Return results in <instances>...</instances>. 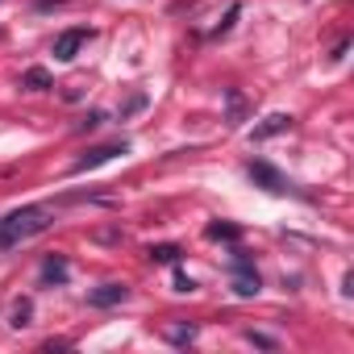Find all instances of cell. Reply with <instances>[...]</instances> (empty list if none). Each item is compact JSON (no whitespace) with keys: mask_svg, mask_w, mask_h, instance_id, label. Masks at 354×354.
I'll list each match as a JSON object with an SVG mask.
<instances>
[{"mask_svg":"<svg viewBox=\"0 0 354 354\" xmlns=\"http://www.w3.org/2000/svg\"><path fill=\"white\" fill-rule=\"evenodd\" d=\"M205 234H209L213 242H238V238H242V230H238V225H230V221H213Z\"/></svg>","mask_w":354,"mask_h":354,"instance_id":"7c38bea8","label":"cell"},{"mask_svg":"<svg viewBox=\"0 0 354 354\" xmlns=\"http://www.w3.org/2000/svg\"><path fill=\"white\" fill-rule=\"evenodd\" d=\"M117 154H125V142H104V146H92L84 158H75V162H71V175L96 171V167H104V162H109V158H117Z\"/></svg>","mask_w":354,"mask_h":354,"instance_id":"7a4b0ae2","label":"cell"},{"mask_svg":"<svg viewBox=\"0 0 354 354\" xmlns=\"http://www.w3.org/2000/svg\"><path fill=\"white\" fill-rule=\"evenodd\" d=\"M292 121H296V117H288V113H271V117H263V125L250 129V138H254V142H267V138H275V133H288Z\"/></svg>","mask_w":354,"mask_h":354,"instance_id":"52a82bcc","label":"cell"},{"mask_svg":"<svg viewBox=\"0 0 354 354\" xmlns=\"http://www.w3.org/2000/svg\"><path fill=\"white\" fill-rule=\"evenodd\" d=\"M246 342H250V346H263V350H275V346H279L275 337H267V333H254V329L246 333Z\"/></svg>","mask_w":354,"mask_h":354,"instance_id":"e0dca14e","label":"cell"},{"mask_svg":"<svg viewBox=\"0 0 354 354\" xmlns=\"http://www.w3.org/2000/svg\"><path fill=\"white\" fill-rule=\"evenodd\" d=\"M125 300H129V288H125V283H100V288L88 292V304H92V308H117V304H125Z\"/></svg>","mask_w":354,"mask_h":354,"instance_id":"8992f818","label":"cell"},{"mask_svg":"<svg viewBox=\"0 0 354 354\" xmlns=\"http://www.w3.org/2000/svg\"><path fill=\"white\" fill-rule=\"evenodd\" d=\"M146 254H150V263H171V267H175V263H180V259H184V250H180V246H175V242H162V246H150Z\"/></svg>","mask_w":354,"mask_h":354,"instance_id":"8fae6325","label":"cell"},{"mask_svg":"<svg viewBox=\"0 0 354 354\" xmlns=\"http://www.w3.org/2000/svg\"><path fill=\"white\" fill-rule=\"evenodd\" d=\"M259 288H263V283H259V271H254V263H250V259L238 250V254H234V292L250 300V296H259Z\"/></svg>","mask_w":354,"mask_h":354,"instance_id":"3957f363","label":"cell"},{"mask_svg":"<svg viewBox=\"0 0 354 354\" xmlns=\"http://www.w3.org/2000/svg\"><path fill=\"white\" fill-rule=\"evenodd\" d=\"M175 292H196V283H192L184 271H175Z\"/></svg>","mask_w":354,"mask_h":354,"instance_id":"d6986e66","label":"cell"},{"mask_svg":"<svg viewBox=\"0 0 354 354\" xmlns=\"http://www.w3.org/2000/svg\"><path fill=\"white\" fill-rule=\"evenodd\" d=\"M346 50H350V42H346V38H342V42H337V46H333V55H329V59H333V63H342V59H346Z\"/></svg>","mask_w":354,"mask_h":354,"instance_id":"ffe728a7","label":"cell"},{"mask_svg":"<svg viewBox=\"0 0 354 354\" xmlns=\"http://www.w3.org/2000/svg\"><path fill=\"white\" fill-rule=\"evenodd\" d=\"M21 88H26V92H46V88H55V80H50L46 67H30V71L21 75Z\"/></svg>","mask_w":354,"mask_h":354,"instance_id":"30bf717a","label":"cell"},{"mask_svg":"<svg viewBox=\"0 0 354 354\" xmlns=\"http://www.w3.org/2000/svg\"><path fill=\"white\" fill-rule=\"evenodd\" d=\"M142 104H146V96H142V92H133V96L125 100V109H121V117H129V113H138Z\"/></svg>","mask_w":354,"mask_h":354,"instance_id":"ac0fdd59","label":"cell"},{"mask_svg":"<svg viewBox=\"0 0 354 354\" xmlns=\"http://www.w3.org/2000/svg\"><path fill=\"white\" fill-rule=\"evenodd\" d=\"M225 121L230 125H242L246 121V96L238 88H225Z\"/></svg>","mask_w":354,"mask_h":354,"instance_id":"9c48e42d","label":"cell"},{"mask_svg":"<svg viewBox=\"0 0 354 354\" xmlns=\"http://www.w3.org/2000/svg\"><path fill=\"white\" fill-rule=\"evenodd\" d=\"M55 225V213L46 205H26V209H13L9 217H0V250H17L21 242L46 234Z\"/></svg>","mask_w":354,"mask_h":354,"instance_id":"6da1fadb","label":"cell"},{"mask_svg":"<svg viewBox=\"0 0 354 354\" xmlns=\"http://www.w3.org/2000/svg\"><path fill=\"white\" fill-rule=\"evenodd\" d=\"M162 337H167L171 346H192V342H196V325H171Z\"/></svg>","mask_w":354,"mask_h":354,"instance_id":"4fadbf2b","label":"cell"},{"mask_svg":"<svg viewBox=\"0 0 354 354\" xmlns=\"http://www.w3.org/2000/svg\"><path fill=\"white\" fill-rule=\"evenodd\" d=\"M246 175H250L259 188H267V192H288V188H292L283 175H279L271 162H263V158H250V162H246Z\"/></svg>","mask_w":354,"mask_h":354,"instance_id":"277c9868","label":"cell"},{"mask_svg":"<svg viewBox=\"0 0 354 354\" xmlns=\"http://www.w3.org/2000/svg\"><path fill=\"white\" fill-rule=\"evenodd\" d=\"M88 38H92V30H80V26H75V30H63V34L55 38V59H59V63H71V59L88 46Z\"/></svg>","mask_w":354,"mask_h":354,"instance_id":"5b68a950","label":"cell"},{"mask_svg":"<svg viewBox=\"0 0 354 354\" xmlns=\"http://www.w3.org/2000/svg\"><path fill=\"white\" fill-rule=\"evenodd\" d=\"M238 13H242V9H238V5H230V13H225V21H221V26L213 30V38H221V34H230V30H234V21H238Z\"/></svg>","mask_w":354,"mask_h":354,"instance_id":"9a60e30c","label":"cell"},{"mask_svg":"<svg viewBox=\"0 0 354 354\" xmlns=\"http://www.w3.org/2000/svg\"><path fill=\"white\" fill-rule=\"evenodd\" d=\"M67 275H71V267H67L63 254H46L42 259V283H67Z\"/></svg>","mask_w":354,"mask_h":354,"instance_id":"ba28073f","label":"cell"},{"mask_svg":"<svg viewBox=\"0 0 354 354\" xmlns=\"http://www.w3.org/2000/svg\"><path fill=\"white\" fill-rule=\"evenodd\" d=\"M100 125H104V113H88L75 129H80V133H92V129H100Z\"/></svg>","mask_w":354,"mask_h":354,"instance_id":"2e32d148","label":"cell"},{"mask_svg":"<svg viewBox=\"0 0 354 354\" xmlns=\"http://www.w3.org/2000/svg\"><path fill=\"white\" fill-rule=\"evenodd\" d=\"M30 317H34V300H17L13 313H9V325H13V329H26Z\"/></svg>","mask_w":354,"mask_h":354,"instance_id":"5bb4252c","label":"cell"}]
</instances>
